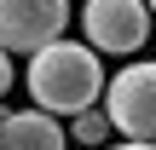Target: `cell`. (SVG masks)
I'll return each instance as SVG.
<instances>
[{"mask_svg":"<svg viewBox=\"0 0 156 150\" xmlns=\"http://www.w3.org/2000/svg\"><path fill=\"white\" fill-rule=\"evenodd\" d=\"M81 29H87V46L98 52H139L151 35V6L145 0H87Z\"/></svg>","mask_w":156,"mask_h":150,"instance_id":"3957f363","label":"cell"},{"mask_svg":"<svg viewBox=\"0 0 156 150\" xmlns=\"http://www.w3.org/2000/svg\"><path fill=\"white\" fill-rule=\"evenodd\" d=\"M29 92L41 110L52 116H75L87 104H98L104 92V75H98V52L93 46H75V40H46L41 52H29Z\"/></svg>","mask_w":156,"mask_h":150,"instance_id":"6da1fadb","label":"cell"},{"mask_svg":"<svg viewBox=\"0 0 156 150\" xmlns=\"http://www.w3.org/2000/svg\"><path fill=\"white\" fill-rule=\"evenodd\" d=\"M69 139H75V145H104V139H110V116H104L98 104L75 110V116H69Z\"/></svg>","mask_w":156,"mask_h":150,"instance_id":"8992f818","label":"cell"},{"mask_svg":"<svg viewBox=\"0 0 156 150\" xmlns=\"http://www.w3.org/2000/svg\"><path fill=\"white\" fill-rule=\"evenodd\" d=\"M6 87H12V52L0 46V92H6Z\"/></svg>","mask_w":156,"mask_h":150,"instance_id":"52a82bcc","label":"cell"},{"mask_svg":"<svg viewBox=\"0 0 156 150\" xmlns=\"http://www.w3.org/2000/svg\"><path fill=\"white\" fill-rule=\"evenodd\" d=\"M145 6H151V17H156V0H145Z\"/></svg>","mask_w":156,"mask_h":150,"instance_id":"9c48e42d","label":"cell"},{"mask_svg":"<svg viewBox=\"0 0 156 150\" xmlns=\"http://www.w3.org/2000/svg\"><path fill=\"white\" fill-rule=\"evenodd\" d=\"M110 150H156V139H122V145H110Z\"/></svg>","mask_w":156,"mask_h":150,"instance_id":"ba28073f","label":"cell"},{"mask_svg":"<svg viewBox=\"0 0 156 150\" xmlns=\"http://www.w3.org/2000/svg\"><path fill=\"white\" fill-rule=\"evenodd\" d=\"M69 23V0H0V46L6 52H41Z\"/></svg>","mask_w":156,"mask_h":150,"instance_id":"277c9868","label":"cell"},{"mask_svg":"<svg viewBox=\"0 0 156 150\" xmlns=\"http://www.w3.org/2000/svg\"><path fill=\"white\" fill-rule=\"evenodd\" d=\"M69 145V133L58 127V116L52 110H12L6 121H0V150H64Z\"/></svg>","mask_w":156,"mask_h":150,"instance_id":"5b68a950","label":"cell"},{"mask_svg":"<svg viewBox=\"0 0 156 150\" xmlns=\"http://www.w3.org/2000/svg\"><path fill=\"white\" fill-rule=\"evenodd\" d=\"M104 116L127 139H156V64H127L104 81Z\"/></svg>","mask_w":156,"mask_h":150,"instance_id":"7a4b0ae2","label":"cell"}]
</instances>
